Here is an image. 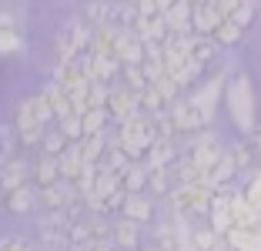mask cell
Returning a JSON list of instances; mask_svg holds the SVG:
<instances>
[{
	"label": "cell",
	"mask_w": 261,
	"mask_h": 251,
	"mask_svg": "<svg viewBox=\"0 0 261 251\" xmlns=\"http://www.w3.org/2000/svg\"><path fill=\"white\" fill-rule=\"evenodd\" d=\"M40 201H44V208H50V211H64V208L74 201V184L61 178V181L50 184V188H40Z\"/></svg>",
	"instance_id": "30bf717a"
},
{
	"label": "cell",
	"mask_w": 261,
	"mask_h": 251,
	"mask_svg": "<svg viewBox=\"0 0 261 251\" xmlns=\"http://www.w3.org/2000/svg\"><path fill=\"white\" fill-rule=\"evenodd\" d=\"M234 171H238V164H234V158H231V154H224L221 161H218L215 167H211V174H207V184H211V188H224V184L231 181V178H234Z\"/></svg>",
	"instance_id": "cb8c5ba5"
},
{
	"label": "cell",
	"mask_w": 261,
	"mask_h": 251,
	"mask_svg": "<svg viewBox=\"0 0 261 251\" xmlns=\"http://www.w3.org/2000/svg\"><path fill=\"white\" fill-rule=\"evenodd\" d=\"M108 144H111V137H108V134H87V137H81V151H84V161H94V164H100V158H104Z\"/></svg>",
	"instance_id": "603a6c76"
},
{
	"label": "cell",
	"mask_w": 261,
	"mask_h": 251,
	"mask_svg": "<svg viewBox=\"0 0 261 251\" xmlns=\"http://www.w3.org/2000/svg\"><path fill=\"white\" fill-rule=\"evenodd\" d=\"M7 208L14 214H27L34 208V188L31 184H23V188H17L14 194H7Z\"/></svg>",
	"instance_id": "d4e9b609"
},
{
	"label": "cell",
	"mask_w": 261,
	"mask_h": 251,
	"mask_svg": "<svg viewBox=\"0 0 261 251\" xmlns=\"http://www.w3.org/2000/svg\"><path fill=\"white\" fill-rule=\"evenodd\" d=\"M108 111L117 124L130 121V117L141 114V94L130 91V87H111V97H108Z\"/></svg>",
	"instance_id": "277c9868"
},
{
	"label": "cell",
	"mask_w": 261,
	"mask_h": 251,
	"mask_svg": "<svg viewBox=\"0 0 261 251\" xmlns=\"http://www.w3.org/2000/svg\"><path fill=\"white\" fill-rule=\"evenodd\" d=\"M61 158V178L64 181H77L81 178V171H84V151H81V141L77 144H67V151L64 154H57Z\"/></svg>",
	"instance_id": "8fae6325"
},
{
	"label": "cell",
	"mask_w": 261,
	"mask_h": 251,
	"mask_svg": "<svg viewBox=\"0 0 261 251\" xmlns=\"http://www.w3.org/2000/svg\"><path fill=\"white\" fill-rule=\"evenodd\" d=\"M114 244H121V248H138V241H141V224L138 221H130V218H121L114 224Z\"/></svg>",
	"instance_id": "ffe728a7"
},
{
	"label": "cell",
	"mask_w": 261,
	"mask_h": 251,
	"mask_svg": "<svg viewBox=\"0 0 261 251\" xmlns=\"http://www.w3.org/2000/svg\"><path fill=\"white\" fill-rule=\"evenodd\" d=\"M0 27H4V23H0Z\"/></svg>",
	"instance_id": "7dc6e473"
},
{
	"label": "cell",
	"mask_w": 261,
	"mask_h": 251,
	"mask_svg": "<svg viewBox=\"0 0 261 251\" xmlns=\"http://www.w3.org/2000/svg\"><path fill=\"white\" fill-rule=\"evenodd\" d=\"M124 87H130V91H144V87H151V81H147V74H144V67L141 64H124Z\"/></svg>",
	"instance_id": "4316f807"
},
{
	"label": "cell",
	"mask_w": 261,
	"mask_h": 251,
	"mask_svg": "<svg viewBox=\"0 0 261 251\" xmlns=\"http://www.w3.org/2000/svg\"><path fill=\"white\" fill-rule=\"evenodd\" d=\"M154 137H158L154 121L138 114V117H130V121L117 124V134L111 137V141H117V144H121L130 158H141V154H147V147L154 144Z\"/></svg>",
	"instance_id": "6da1fadb"
},
{
	"label": "cell",
	"mask_w": 261,
	"mask_h": 251,
	"mask_svg": "<svg viewBox=\"0 0 261 251\" xmlns=\"http://www.w3.org/2000/svg\"><path fill=\"white\" fill-rule=\"evenodd\" d=\"M224 238L231 241L234 251H261V231L254 228H231Z\"/></svg>",
	"instance_id": "d6986e66"
},
{
	"label": "cell",
	"mask_w": 261,
	"mask_h": 251,
	"mask_svg": "<svg viewBox=\"0 0 261 251\" xmlns=\"http://www.w3.org/2000/svg\"><path fill=\"white\" fill-rule=\"evenodd\" d=\"M61 181V158H54V154H44V158L37 161V167H34V184L37 188H50V184Z\"/></svg>",
	"instance_id": "9a60e30c"
},
{
	"label": "cell",
	"mask_w": 261,
	"mask_h": 251,
	"mask_svg": "<svg viewBox=\"0 0 261 251\" xmlns=\"http://www.w3.org/2000/svg\"><path fill=\"white\" fill-rule=\"evenodd\" d=\"M84 20L87 23H111V4L108 0H94V4H87V10H84Z\"/></svg>",
	"instance_id": "4dcf8cb0"
},
{
	"label": "cell",
	"mask_w": 261,
	"mask_h": 251,
	"mask_svg": "<svg viewBox=\"0 0 261 251\" xmlns=\"http://www.w3.org/2000/svg\"><path fill=\"white\" fill-rule=\"evenodd\" d=\"M121 214H124V218H130V221H138V224H144V221L154 218V205H151V198L141 194V191H134V194H127Z\"/></svg>",
	"instance_id": "7c38bea8"
},
{
	"label": "cell",
	"mask_w": 261,
	"mask_h": 251,
	"mask_svg": "<svg viewBox=\"0 0 261 251\" xmlns=\"http://www.w3.org/2000/svg\"><path fill=\"white\" fill-rule=\"evenodd\" d=\"M245 198H248V201H251V205L261 211V174H254V181L248 184V191H245Z\"/></svg>",
	"instance_id": "74e56055"
},
{
	"label": "cell",
	"mask_w": 261,
	"mask_h": 251,
	"mask_svg": "<svg viewBox=\"0 0 261 251\" xmlns=\"http://www.w3.org/2000/svg\"><path fill=\"white\" fill-rule=\"evenodd\" d=\"M211 4H215V10L224 17V20H228V17L234 14V10H238V4H241V0H211Z\"/></svg>",
	"instance_id": "f35d334b"
},
{
	"label": "cell",
	"mask_w": 261,
	"mask_h": 251,
	"mask_svg": "<svg viewBox=\"0 0 261 251\" xmlns=\"http://www.w3.org/2000/svg\"><path fill=\"white\" fill-rule=\"evenodd\" d=\"M61 131L70 137V141H81V137H84V124H81V114H67V117H61Z\"/></svg>",
	"instance_id": "d590c367"
},
{
	"label": "cell",
	"mask_w": 261,
	"mask_h": 251,
	"mask_svg": "<svg viewBox=\"0 0 261 251\" xmlns=\"http://www.w3.org/2000/svg\"><path fill=\"white\" fill-rule=\"evenodd\" d=\"M241 34H245V27H241V23H234V20L228 17V20H224L221 27L215 31V40H218L221 47H231V44H238V40H241Z\"/></svg>",
	"instance_id": "83f0119b"
},
{
	"label": "cell",
	"mask_w": 261,
	"mask_h": 251,
	"mask_svg": "<svg viewBox=\"0 0 261 251\" xmlns=\"http://www.w3.org/2000/svg\"><path fill=\"white\" fill-rule=\"evenodd\" d=\"M108 121H111V111H108V107H87L84 114H81V124H84V137H87V134H104Z\"/></svg>",
	"instance_id": "7402d4cb"
},
{
	"label": "cell",
	"mask_w": 261,
	"mask_h": 251,
	"mask_svg": "<svg viewBox=\"0 0 261 251\" xmlns=\"http://www.w3.org/2000/svg\"><path fill=\"white\" fill-rule=\"evenodd\" d=\"M147 188H151L154 194H168L171 171H168V167H151V164H147Z\"/></svg>",
	"instance_id": "f1b7e54d"
},
{
	"label": "cell",
	"mask_w": 261,
	"mask_h": 251,
	"mask_svg": "<svg viewBox=\"0 0 261 251\" xmlns=\"http://www.w3.org/2000/svg\"><path fill=\"white\" fill-rule=\"evenodd\" d=\"M67 144H70V137L64 134L61 128H57V131H47V134H44V154H54V158H57V154L67 151Z\"/></svg>",
	"instance_id": "1f68e13d"
},
{
	"label": "cell",
	"mask_w": 261,
	"mask_h": 251,
	"mask_svg": "<svg viewBox=\"0 0 261 251\" xmlns=\"http://www.w3.org/2000/svg\"><path fill=\"white\" fill-rule=\"evenodd\" d=\"M211 251H234V248H231V241H228V238H218Z\"/></svg>",
	"instance_id": "b9f144b4"
},
{
	"label": "cell",
	"mask_w": 261,
	"mask_h": 251,
	"mask_svg": "<svg viewBox=\"0 0 261 251\" xmlns=\"http://www.w3.org/2000/svg\"><path fill=\"white\" fill-rule=\"evenodd\" d=\"M254 14H258V0H241V4H238V10L231 14V20H234V23H241V27H248V23L254 20Z\"/></svg>",
	"instance_id": "e575fe53"
},
{
	"label": "cell",
	"mask_w": 261,
	"mask_h": 251,
	"mask_svg": "<svg viewBox=\"0 0 261 251\" xmlns=\"http://www.w3.org/2000/svg\"><path fill=\"white\" fill-rule=\"evenodd\" d=\"M171 114H174V124H177L181 134H194V131H201V128L211 124L194 101H174V104H171Z\"/></svg>",
	"instance_id": "5b68a950"
},
{
	"label": "cell",
	"mask_w": 261,
	"mask_h": 251,
	"mask_svg": "<svg viewBox=\"0 0 261 251\" xmlns=\"http://www.w3.org/2000/svg\"><path fill=\"white\" fill-rule=\"evenodd\" d=\"M191 4H194V7H201V4H207V0H191Z\"/></svg>",
	"instance_id": "f6af8a7d"
},
{
	"label": "cell",
	"mask_w": 261,
	"mask_h": 251,
	"mask_svg": "<svg viewBox=\"0 0 261 251\" xmlns=\"http://www.w3.org/2000/svg\"><path fill=\"white\" fill-rule=\"evenodd\" d=\"M108 97H111V84L91 81V87H87V104L91 107H108Z\"/></svg>",
	"instance_id": "d6a6232c"
},
{
	"label": "cell",
	"mask_w": 261,
	"mask_h": 251,
	"mask_svg": "<svg viewBox=\"0 0 261 251\" xmlns=\"http://www.w3.org/2000/svg\"><path fill=\"white\" fill-rule=\"evenodd\" d=\"M231 158H234V164H238V171H241V167H248V164H251V147H248V144H234V147H231Z\"/></svg>",
	"instance_id": "8d00e7d4"
},
{
	"label": "cell",
	"mask_w": 261,
	"mask_h": 251,
	"mask_svg": "<svg viewBox=\"0 0 261 251\" xmlns=\"http://www.w3.org/2000/svg\"><path fill=\"white\" fill-rule=\"evenodd\" d=\"M91 74L94 81L111 84L114 74H121V57L117 54H91Z\"/></svg>",
	"instance_id": "4fadbf2b"
},
{
	"label": "cell",
	"mask_w": 261,
	"mask_h": 251,
	"mask_svg": "<svg viewBox=\"0 0 261 251\" xmlns=\"http://www.w3.org/2000/svg\"><path fill=\"white\" fill-rule=\"evenodd\" d=\"M218 97H221V77H215V81H207L204 87H201L198 94H194V104L201 107V111H204V117L207 121H211V117H215V104H218Z\"/></svg>",
	"instance_id": "e0dca14e"
},
{
	"label": "cell",
	"mask_w": 261,
	"mask_h": 251,
	"mask_svg": "<svg viewBox=\"0 0 261 251\" xmlns=\"http://www.w3.org/2000/svg\"><path fill=\"white\" fill-rule=\"evenodd\" d=\"M168 107V101H164V94L158 91V87H144L141 91V111H147V114H158V111H164Z\"/></svg>",
	"instance_id": "f546056e"
},
{
	"label": "cell",
	"mask_w": 261,
	"mask_h": 251,
	"mask_svg": "<svg viewBox=\"0 0 261 251\" xmlns=\"http://www.w3.org/2000/svg\"><path fill=\"white\" fill-rule=\"evenodd\" d=\"M161 251H164V248H161Z\"/></svg>",
	"instance_id": "c3c4849f"
},
{
	"label": "cell",
	"mask_w": 261,
	"mask_h": 251,
	"mask_svg": "<svg viewBox=\"0 0 261 251\" xmlns=\"http://www.w3.org/2000/svg\"><path fill=\"white\" fill-rule=\"evenodd\" d=\"M31 167L23 164V161H7L4 164V171H0V194L7 198V194H14L17 188H23V184L31 181Z\"/></svg>",
	"instance_id": "52a82bcc"
},
{
	"label": "cell",
	"mask_w": 261,
	"mask_h": 251,
	"mask_svg": "<svg viewBox=\"0 0 261 251\" xmlns=\"http://www.w3.org/2000/svg\"><path fill=\"white\" fill-rule=\"evenodd\" d=\"M211 198H215V188L211 184H177L171 191V201L181 214H207L211 211Z\"/></svg>",
	"instance_id": "3957f363"
},
{
	"label": "cell",
	"mask_w": 261,
	"mask_h": 251,
	"mask_svg": "<svg viewBox=\"0 0 261 251\" xmlns=\"http://www.w3.org/2000/svg\"><path fill=\"white\" fill-rule=\"evenodd\" d=\"M20 47H23V37L10 27V23H7V27H0V54H17Z\"/></svg>",
	"instance_id": "836d02e7"
},
{
	"label": "cell",
	"mask_w": 261,
	"mask_h": 251,
	"mask_svg": "<svg viewBox=\"0 0 261 251\" xmlns=\"http://www.w3.org/2000/svg\"><path fill=\"white\" fill-rule=\"evenodd\" d=\"M50 251H61V248H50Z\"/></svg>",
	"instance_id": "bcb514c9"
},
{
	"label": "cell",
	"mask_w": 261,
	"mask_h": 251,
	"mask_svg": "<svg viewBox=\"0 0 261 251\" xmlns=\"http://www.w3.org/2000/svg\"><path fill=\"white\" fill-rule=\"evenodd\" d=\"M224 23V17L215 10V4L207 0V4H201V7H194V34H211L215 37V31Z\"/></svg>",
	"instance_id": "5bb4252c"
},
{
	"label": "cell",
	"mask_w": 261,
	"mask_h": 251,
	"mask_svg": "<svg viewBox=\"0 0 261 251\" xmlns=\"http://www.w3.org/2000/svg\"><path fill=\"white\" fill-rule=\"evenodd\" d=\"M177 147L171 137H154V144L147 147V164L151 167H171V161H174Z\"/></svg>",
	"instance_id": "2e32d148"
},
{
	"label": "cell",
	"mask_w": 261,
	"mask_h": 251,
	"mask_svg": "<svg viewBox=\"0 0 261 251\" xmlns=\"http://www.w3.org/2000/svg\"><path fill=\"white\" fill-rule=\"evenodd\" d=\"M164 17H168L171 34H194V4L191 0H177Z\"/></svg>",
	"instance_id": "9c48e42d"
},
{
	"label": "cell",
	"mask_w": 261,
	"mask_h": 251,
	"mask_svg": "<svg viewBox=\"0 0 261 251\" xmlns=\"http://www.w3.org/2000/svg\"><path fill=\"white\" fill-rule=\"evenodd\" d=\"M228 111H231V121L238 124L245 134H251L254 131V91H251L248 77H234L228 84Z\"/></svg>",
	"instance_id": "7a4b0ae2"
},
{
	"label": "cell",
	"mask_w": 261,
	"mask_h": 251,
	"mask_svg": "<svg viewBox=\"0 0 261 251\" xmlns=\"http://www.w3.org/2000/svg\"><path fill=\"white\" fill-rule=\"evenodd\" d=\"M218 47H221V44H218L211 34H191V61L207 64L218 54Z\"/></svg>",
	"instance_id": "44dd1931"
},
{
	"label": "cell",
	"mask_w": 261,
	"mask_h": 251,
	"mask_svg": "<svg viewBox=\"0 0 261 251\" xmlns=\"http://www.w3.org/2000/svg\"><path fill=\"white\" fill-rule=\"evenodd\" d=\"M114 54L121 57V64H141L144 61V40H141L138 31H121L114 44Z\"/></svg>",
	"instance_id": "ba28073f"
},
{
	"label": "cell",
	"mask_w": 261,
	"mask_h": 251,
	"mask_svg": "<svg viewBox=\"0 0 261 251\" xmlns=\"http://www.w3.org/2000/svg\"><path fill=\"white\" fill-rule=\"evenodd\" d=\"M188 158L194 161V164H201L204 171H211V167L218 164V161L224 158V151H221V144H218L211 134H201L198 141L191 144V151H188Z\"/></svg>",
	"instance_id": "8992f818"
},
{
	"label": "cell",
	"mask_w": 261,
	"mask_h": 251,
	"mask_svg": "<svg viewBox=\"0 0 261 251\" xmlns=\"http://www.w3.org/2000/svg\"><path fill=\"white\" fill-rule=\"evenodd\" d=\"M254 147H258V151H261V128L254 131Z\"/></svg>",
	"instance_id": "ee69618b"
},
{
	"label": "cell",
	"mask_w": 261,
	"mask_h": 251,
	"mask_svg": "<svg viewBox=\"0 0 261 251\" xmlns=\"http://www.w3.org/2000/svg\"><path fill=\"white\" fill-rule=\"evenodd\" d=\"M141 20V10L130 4V0H121V4H111V23H117L121 31H134Z\"/></svg>",
	"instance_id": "ac0fdd59"
},
{
	"label": "cell",
	"mask_w": 261,
	"mask_h": 251,
	"mask_svg": "<svg viewBox=\"0 0 261 251\" xmlns=\"http://www.w3.org/2000/svg\"><path fill=\"white\" fill-rule=\"evenodd\" d=\"M174 4H177V0H158V10H161V14H168Z\"/></svg>",
	"instance_id": "7bdbcfd3"
},
{
	"label": "cell",
	"mask_w": 261,
	"mask_h": 251,
	"mask_svg": "<svg viewBox=\"0 0 261 251\" xmlns=\"http://www.w3.org/2000/svg\"><path fill=\"white\" fill-rule=\"evenodd\" d=\"M121 184L127 188V194H134V191H144V188H147V167H144V164H130L127 171H124Z\"/></svg>",
	"instance_id": "484cf974"
},
{
	"label": "cell",
	"mask_w": 261,
	"mask_h": 251,
	"mask_svg": "<svg viewBox=\"0 0 261 251\" xmlns=\"http://www.w3.org/2000/svg\"><path fill=\"white\" fill-rule=\"evenodd\" d=\"M0 251H31L23 238H0Z\"/></svg>",
	"instance_id": "ab89813d"
},
{
	"label": "cell",
	"mask_w": 261,
	"mask_h": 251,
	"mask_svg": "<svg viewBox=\"0 0 261 251\" xmlns=\"http://www.w3.org/2000/svg\"><path fill=\"white\" fill-rule=\"evenodd\" d=\"M130 4H134V7L141 10V14H161V10H158V0H130Z\"/></svg>",
	"instance_id": "60d3db41"
}]
</instances>
